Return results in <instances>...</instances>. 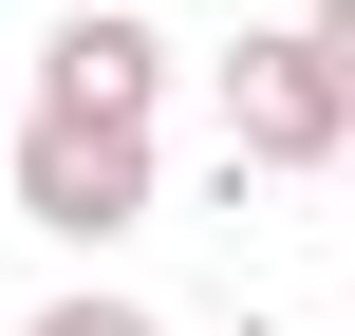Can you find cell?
I'll return each instance as SVG.
<instances>
[{"label":"cell","mask_w":355,"mask_h":336,"mask_svg":"<svg viewBox=\"0 0 355 336\" xmlns=\"http://www.w3.org/2000/svg\"><path fill=\"white\" fill-rule=\"evenodd\" d=\"M19 224L37 243H131L150 224V112H19Z\"/></svg>","instance_id":"6da1fadb"},{"label":"cell","mask_w":355,"mask_h":336,"mask_svg":"<svg viewBox=\"0 0 355 336\" xmlns=\"http://www.w3.org/2000/svg\"><path fill=\"white\" fill-rule=\"evenodd\" d=\"M337 150H355V75L318 56V19L243 37L225 56V168H337Z\"/></svg>","instance_id":"7a4b0ae2"},{"label":"cell","mask_w":355,"mask_h":336,"mask_svg":"<svg viewBox=\"0 0 355 336\" xmlns=\"http://www.w3.org/2000/svg\"><path fill=\"white\" fill-rule=\"evenodd\" d=\"M37 94H56V112H168V37H150V0H75V19L37 37Z\"/></svg>","instance_id":"3957f363"},{"label":"cell","mask_w":355,"mask_h":336,"mask_svg":"<svg viewBox=\"0 0 355 336\" xmlns=\"http://www.w3.org/2000/svg\"><path fill=\"white\" fill-rule=\"evenodd\" d=\"M19 336H168V318H150V299H94V281H75V299H37Z\"/></svg>","instance_id":"277c9868"},{"label":"cell","mask_w":355,"mask_h":336,"mask_svg":"<svg viewBox=\"0 0 355 336\" xmlns=\"http://www.w3.org/2000/svg\"><path fill=\"white\" fill-rule=\"evenodd\" d=\"M318 56H337V75H355V0H318Z\"/></svg>","instance_id":"5b68a950"},{"label":"cell","mask_w":355,"mask_h":336,"mask_svg":"<svg viewBox=\"0 0 355 336\" xmlns=\"http://www.w3.org/2000/svg\"><path fill=\"white\" fill-rule=\"evenodd\" d=\"M337 206H355V150H337Z\"/></svg>","instance_id":"8992f818"}]
</instances>
